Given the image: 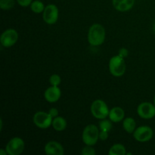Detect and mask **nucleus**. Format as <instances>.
Here are the masks:
<instances>
[{
  "label": "nucleus",
  "mask_w": 155,
  "mask_h": 155,
  "mask_svg": "<svg viewBox=\"0 0 155 155\" xmlns=\"http://www.w3.org/2000/svg\"><path fill=\"white\" fill-rule=\"evenodd\" d=\"M105 39V30L101 24L92 25L88 32V42L91 45L98 46L103 44Z\"/></svg>",
  "instance_id": "f257e3e1"
},
{
  "label": "nucleus",
  "mask_w": 155,
  "mask_h": 155,
  "mask_svg": "<svg viewBox=\"0 0 155 155\" xmlns=\"http://www.w3.org/2000/svg\"><path fill=\"white\" fill-rule=\"evenodd\" d=\"M99 132L97 126L94 124H89L86 126L83 130V135H82L83 143L86 145H91V146L95 145L99 139Z\"/></svg>",
  "instance_id": "f03ea898"
},
{
  "label": "nucleus",
  "mask_w": 155,
  "mask_h": 155,
  "mask_svg": "<svg viewBox=\"0 0 155 155\" xmlns=\"http://www.w3.org/2000/svg\"><path fill=\"white\" fill-rule=\"evenodd\" d=\"M126 68L127 65L124 58L117 54L110 58L109 61V70L113 76L117 77H121L125 74Z\"/></svg>",
  "instance_id": "7ed1b4c3"
},
{
  "label": "nucleus",
  "mask_w": 155,
  "mask_h": 155,
  "mask_svg": "<svg viewBox=\"0 0 155 155\" xmlns=\"http://www.w3.org/2000/svg\"><path fill=\"white\" fill-rule=\"evenodd\" d=\"M108 107L103 100L97 99L91 105V113L94 117L99 120L106 119L109 115Z\"/></svg>",
  "instance_id": "20e7f679"
},
{
  "label": "nucleus",
  "mask_w": 155,
  "mask_h": 155,
  "mask_svg": "<svg viewBox=\"0 0 155 155\" xmlns=\"http://www.w3.org/2000/svg\"><path fill=\"white\" fill-rule=\"evenodd\" d=\"M24 141L21 138L15 137L8 142L5 150L8 155H20L24 151Z\"/></svg>",
  "instance_id": "39448f33"
},
{
  "label": "nucleus",
  "mask_w": 155,
  "mask_h": 155,
  "mask_svg": "<svg viewBox=\"0 0 155 155\" xmlns=\"http://www.w3.org/2000/svg\"><path fill=\"white\" fill-rule=\"evenodd\" d=\"M53 118L48 113L38 111L33 116V123L40 129H48L52 124Z\"/></svg>",
  "instance_id": "423d86ee"
},
{
  "label": "nucleus",
  "mask_w": 155,
  "mask_h": 155,
  "mask_svg": "<svg viewBox=\"0 0 155 155\" xmlns=\"http://www.w3.org/2000/svg\"><path fill=\"white\" fill-rule=\"evenodd\" d=\"M18 33L14 29H8L1 35L0 42L2 46L10 48L13 46L18 40Z\"/></svg>",
  "instance_id": "0eeeda50"
},
{
  "label": "nucleus",
  "mask_w": 155,
  "mask_h": 155,
  "mask_svg": "<svg viewBox=\"0 0 155 155\" xmlns=\"http://www.w3.org/2000/svg\"><path fill=\"white\" fill-rule=\"evenodd\" d=\"M153 130L147 126H142L136 129L133 133V137L139 142H145L151 140L153 137Z\"/></svg>",
  "instance_id": "6e6552de"
},
{
  "label": "nucleus",
  "mask_w": 155,
  "mask_h": 155,
  "mask_svg": "<svg viewBox=\"0 0 155 155\" xmlns=\"http://www.w3.org/2000/svg\"><path fill=\"white\" fill-rule=\"evenodd\" d=\"M58 8L55 5L50 4L45 6L42 15V18L46 24H54L58 19Z\"/></svg>",
  "instance_id": "1a4fd4ad"
},
{
  "label": "nucleus",
  "mask_w": 155,
  "mask_h": 155,
  "mask_svg": "<svg viewBox=\"0 0 155 155\" xmlns=\"http://www.w3.org/2000/svg\"><path fill=\"white\" fill-rule=\"evenodd\" d=\"M137 113L143 119H151L155 117V105L150 102H142L138 106Z\"/></svg>",
  "instance_id": "9d476101"
},
{
  "label": "nucleus",
  "mask_w": 155,
  "mask_h": 155,
  "mask_svg": "<svg viewBox=\"0 0 155 155\" xmlns=\"http://www.w3.org/2000/svg\"><path fill=\"white\" fill-rule=\"evenodd\" d=\"M61 91L58 86H51V87L48 88L44 93V97L45 100L49 103L57 102L61 98Z\"/></svg>",
  "instance_id": "9b49d317"
},
{
  "label": "nucleus",
  "mask_w": 155,
  "mask_h": 155,
  "mask_svg": "<svg viewBox=\"0 0 155 155\" xmlns=\"http://www.w3.org/2000/svg\"><path fill=\"white\" fill-rule=\"evenodd\" d=\"M45 152L48 155H63L64 154V149L59 142L50 141L45 145Z\"/></svg>",
  "instance_id": "f8f14e48"
},
{
  "label": "nucleus",
  "mask_w": 155,
  "mask_h": 155,
  "mask_svg": "<svg viewBox=\"0 0 155 155\" xmlns=\"http://www.w3.org/2000/svg\"><path fill=\"white\" fill-rule=\"evenodd\" d=\"M113 6L118 12L130 11L135 4V0H112Z\"/></svg>",
  "instance_id": "ddd939ff"
},
{
  "label": "nucleus",
  "mask_w": 155,
  "mask_h": 155,
  "mask_svg": "<svg viewBox=\"0 0 155 155\" xmlns=\"http://www.w3.org/2000/svg\"><path fill=\"white\" fill-rule=\"evenodd\" d=\"M109 119L114 123H119L124 119L125 112L124 109L120 107H114L110 109L109 112Z\"/></svg>",
  "instance_id": "4468645a"
},
{
  "label": "nucleus",
  "mask_w": 155,
  "mask_h": 155,
  "mask_svg": "<svg viewBox=\"0 0 155 155\" xmlns=\"http://www.w3.org/2000/svg\"><path fill=\"white\" fill-rule=\"evenodd\" d=\"M54 130L58 132L64 131L67 128V121L62 117H56L53 119L52 124H51Z\"/></svg>",
  "instance_id": "2eb2a0df"
},
{
  "label": "nucleus",
  "mask_w": 155,
  "mask_h": 155,
  "mask_svg": "<svg viewBox=\"0 0 155 155\" xmlns=\"http://www.w3.org/2000/svg\"><path fill=\"white\" fill-rule=\"evenodd\" d=\"M136 124L135 120L133 117H127L124 119L123 127L124 130L128 133H133L136 130Z\"/></svg>",
  "instance_id": "dca6fc26"
},
{
  "label": "nucleus",
  "mask_w": 155,
  "mask_h": 155,
  "mask_svg": "<svg viewBox=\"0 0 155 155\" xmlns=\"http://www.w3.org/2000/svg\"><path fill=\"white\" fill-rule=\"evenodd\" d=\"M126 154V148L121 144H115L108 151L109 155H125Z\"/></svg>",
  "instance_id": "f3484780"
},
{
  "label": "nucleus",
  "mask_w": 155,
  "mask_h": 155,
  "mask_svg": "<svg viewBox=\"0 0 155 155\" xmlns=\"http://www.w3.org/2000/svg\"><path fill=\"white\" fill-rule=\"evenodd\" d=\"M45 8L44 4L41 2V0H35L30 5V8H31L32 12L36 14H40L43 12Z\"/></svg>",
  "instance_id": "a211bd4d"
},
{
  "label": "nucleus",
  "mask_w": 155,
  "mask_h": 155,
  "mask_svg": "<svg viewBox=\"0 0 155 155\" xmlns=\"http://www.w3.org/2000/svg\"><path fill=\"white\" fill-rule=\"evenodd\" d=\"M15 5V0H0V8L2 10H10Z\"/></svg>",
  "instance_id": "6ab92c4d"
},
{
  "label": "nucleus",
  "mask_w": 155,
  "mask_h": 155,
  "mask_svg": "<svg viewBox=\"0 0 155 155\" xmlns=\"http://www.w3.org/2000/svg\"><path fill=\"white\" fill-rule=\"evenodd\" d=\"M112 121L111 120H107L103 119L101 120V122L99 123V128L100 130L106 132H110L112 128Z\"/></svg>",
  "instance_id": "aec40b11"
},
{
  "label": "nucleus",
  "mask_w": 155,
  "mask_h": 155,
  "mask_svg": "<svg viewBox=\"0 0 155 155\" xmlns=\"http://www.w3.org/2000/svg\"><path fill=\"white\" fill-rule=\"evenodd\" d=\"M49 82L51 86H58L61 83V79L58 74H52L49 78Z\"/></svg>",
  "instance_id": "412c9836"
},
{
  "label": "nucleus",
  "mask_w": 155,
  "mask_h": 155,
  "mask_svg": "<svg viewBox=\"0 0 155 155\" xmlns=\"http://www.w3.org/2000/svg\"><path fill=\"white\" fill-rule=\"evenodd\" d=\"M95 153L96 152L95 149L91 145H86L81 151V154L83 155H95Z\"/></svg>",
  "instance_id": "4be33fe9"
},
{
  "label": "nucleus",
  "mask_w": 155,
  "mask_h": 155,
  "mask_svg": "<svg viewBox=\"0 0 155 155\" xmlns=\"http://www.w3.org/2000/svg\"><path fill=\"white\" fill-rule=\"evenodd\" d=\"M16 1L22 7H27L33 2V0H16Z\"/></svg>",
  "instance_id": "5701e85b"
},
{
  "label": "nucleus",
  "mask_w": 155,
  "mask_h": 155,
  "mask_svg": "<svg viewBox=\"0 0 155 155\" xmlns=\"http://www.w3.org/2000/svg\"><path fill=\"white\" fill-rule=\"evenodd\" d=\"M128 54H129L128 50L125 48H120V49L119 50V52H118V55H120V57L124 58H125L126 57H127V56H128Z\"/></svg>",
  "instance_id": "b1692460"
},
{
  "label": "nucleus",
  "mask_w": 155,
  "mask_h": 155,
  "mask_svg": "<svg viewBox=\"0 0 155 155\" xmlns=\"http://www.w3.org/2000/svg\"><path fill=\"white\" fill-rule=\"evenodd\" d=\"M48 114H49L51 116V117L54 119V117L58 116V109L55 108V107H52V108H51L49 110Z\"/></svg>",
  "instance_id": "393cba45"
},
{
  "label": "nucleus",
  "mask_w": 155,
  "mask_h": 155,
  "mask_svg": "<svg viewBox=\"0 0 155 155\" xmlns=\"http://www.w3.org/2000/svg\"><path fill=\"white\" fill-rule=\"evenodd\" d=\"M107 138H108V132L102 131V130H101V131L99 132V139L104 141L106 140Z\"/></svg>",
  "instance_id": "a878e982"
},
{
  "label": "nucleus",
  "mask_w": 155,
  "mask_h": 155,
  "mask_svg": "<svg viewBox=\"0 0 155 155\" xmlns=\"http://www.w3.org/2000/svg\"><path fill=\"white\" fill-rule=\"evenodd\" d=\"M8 154L7 151L5 149H1L0 150V155H6Z\"/></svg>",
  "instance_id": "bb28decb"
},
{
  "label": "nucleus",
  "mask_w": 155,
  "mask_h": 155,
  "mask_svg": "<svg viewBox=\"0 0 155 155\" xmlns=\"http://www.w3.org/2000/svg\"><path fill=\"white\" fill-rule=\"evenodd\" d=\"M0 124H1V127H0V130H2V126H3V123H2V120H0Z\"/></svg>",
  "instance_id": "cd10ccee"
},
{
  "label": "nucleus",
  "mask_w": 155,
  "mask_h": 155,
  "mask_svg": "<svg viewBox=\"0 0 155 155\" xmlns=\"http://www.w3.org/2000/svg\"><path fill=\"white\" fill-rule=\"evenodd\" d=\"M154 105H155V95H154Z\"/></svg>",
  "instance_id": "c85d7f7f"
},
{
  "label": "nucleus",
  "mask_w": 155,
  "mask_h": 155,
  "mask_svg": "<svg viewBox=\"0 0 155 155\" xmlns=\"http://www.w3.org/2000/svg\"><path fill=\"white\" fill-rule=\"evenodd\" d=\"M132 153H127V155H131Z\"/></svg>",
  "instance_id": "c756f323"
},
{
  "label": "nucleus",
  "mask_w": 155,
  "mask_h": 155,
  "mask_svg": "<svg viewBox=\"0 0 155 155\" xmlns=\"http://www.w3.org/2000/svg\"><path fill=\"white\" fill-rule=\"evenodd\" d=\"M154 31H155V24H154Z\"/></svg>",
  "instance_id": "7c9ffc66"
}]
</instances>
